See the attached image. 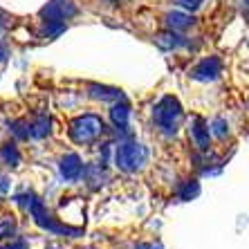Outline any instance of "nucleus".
Here are the masks:
<instances>
[{
  "label": "nucleus",
  "mask_w": 249,
  "mask_h": 249,
  "mask_svg": "<svg viewBox=\"0 0 249 249\" xmlns=\"http://www.w3.org/2000/svg\"><path fill=\"white\" fill-rule=\"evenodd\" d=\"M155 126L166 135H175L182 122V108L175 97H164L160 104L155 106Z\"/></svg>",
  "instance_id": "nucleus-1"
},
{
  "label": "nucleus",
  "mask_w": 249,
  "mask_h": 249,
  "mask_svg": "<svg viewBox=\"0 0 249 249\" xmlns=\"http://www.w3.org/2000/svg\"><path fill=\"white\" fill-rule=\"evenodd\" d=\"M117 166L126 171V173H135L137 168H142L146 164V148L137 142H126V144L117 146L115 153Z\"/></svg>",
  "instance_id": "nucleus-2"
},
{
  "label": "nucleus",
  "mask_w": 249,
  "mask_h": 249,
  "mask_svg": "<svg viewBox=\"0 0 249 249\" xmlns=\"http://www.w3.org/2000/svg\"><path fill=\"white\" fill-rule=\"evenodd\" d=\"M101 133H104V122L94 115L79 117V119L72 124V128H70V135H72V139H74L76 144H90V142H94Z\"/></svg>",
  "instance_id": "nucleus-3"
},
{
  "label": "nucleus",
  "mask_w": 249,
  "mask_h": 249,
  "mask_svg": "<svg viewBox=\"0 0 249 249\" xmlns=\"http://www.w3.org/2000/svg\"><path fill=\"white\" fill-rule=\"evenodd\" d=\"M76 14V7L72 2H61V0H52L50 5L43 9V16H47V20H68Z\"/></svg>",
  "instance_id": "nucleus-4"
},
{
  "label": "nucleus",
  "mask_w": 249,
  "mask_h": 249,
  "mask_svg": "<svg viewBox=\"0 0 249 249\" xmlns=\"http://www.w3.org/2000/svg\"><path fill=\"white\" fill-rule=\"evenodd\" d=\"M220 70H222L220 58L209 56L193 68V76H196V79H204V81H209V79H215V76L220 74Z\"/></svg>",
  "instance_id": "nucleus-5"
},
{
  "label": "nucleus",
  "mask_w": 249,
  "mask_h": 249,
  "mask_svg": "<svg viewBox=\"0 0 249 249\" xmlns=\"http://www.w3.org/2000/svg\"><path fill=\"white\" fill-rule=\"evenodd\" d=\"M191 135L193 139H196V144L202 148V151H207L209 146H211V139H209V124L204 122V119H200V117H196L191 122Z\"/></svg>",
  "instance_id": "nucleus-6"
},
{
  "label": "nucleus",
  "mask_w": 249,
  "mask_h": 249,
  "mask_svg": "<svg viewBox=\"0 0 249 249\" xmlns=\"http://www.w3.org/2000/svg\"><path fill=\"white\" fill-rule=\"evenodd\" d=\"M81 160L76 155H65L63 162H61V173H63L65 180H76L81 175Z\"/></svg>",
  "instance_id": "nucleus-7"
},
{
  "label": "nucleus",
  "mask_w": 249,
  "mask_h": 249,
  "mask_svg": "<svg viewBox=\"0 0 249 249\" xmlns=\"http://www.w3.org/2000/svg\"><path fill=\"white\" fill-rule=\"evenodd\" d=\"M128 115H130V110H128V106H126V104H117V106H112L110 117H112V124H115L117 128L126 130V128H128Z\"/></svg>",
  "instance_id": "nucleus-8"
},
{
  "label": "nucleus",
  "mask_w": 249,
  "mask_h": 249,
  "mask_svg": "<svg viewBox=\"0 0 249 249\" xmlns=\"http://www.w3.org/2000/svg\"><path fill=\"white\" fill-rule=\"evenodd\" d=\"M0 160H2L5 164H9V166H16V164L20 162V153H18L16 144L7 142V144L0 146Z\"/></svg>",
  "instance_id": "nucleus-9"
},
{
  "label": "nucleus",
  "mask_w": 249,
  "mask_h": 249,
  "mask_svg": "<svg viewBox=\"0 0 249 249\" xmlns=\"http://www.w3.org/2000/svg\"><path fill=\"white\" fill-rule=\"evenodd\" d=\"M168 27L171 29H184V27H189V25L193 23V18L191 16H186V14H180V12H173V14H168Z\"/></svg>",
  "instance_id": "nucleus-10"
},
{
  "label": "nucleus",
  "mask_w": 249,
  "mask_h": 249,
  "mask_svg": "<svg viewBox=\"0 0 249 249\" xmlns=\"http://www.w3.org/2000/svg\"><path fill=\"white\" fill-rule=\"evenodd\" d=\"M197 193V182H189V184L184 186V191H182V197H184V200H189V197H193Z\"/></svg>",
  "instance_id": "nucleus-11"
},
{
  "label": "nucleus",
  "mask_w": 249,
  "mask_h": 249,
  "mask_svg": "<svg viewBox=\"0 0 249 249\" xmlns=\"http://www.w3.org/2000/svg\"><path fill=\"white\" fill-rule=\"evenodd\" d=\"M182 7H186V9H196V7H200L204 2V0H178Z\"/></svg>",
  "instance_id": "nucleus-12"
},
{
  "label": "nucleus",
  "mask_w": 249,
  "mask_h": 249,
  "mask_svg": "<svg viewBox=\"0 0 249 249\" xmlns=\"http://www.w3.org/2000/svg\"><path fill=\"white\" fill-rule=\"evenodd\" d=\"M112 2H119V0H112Z\"/></svg>",
  "instance_id": "nucleus-13"
},
{
  "label": "nucleus",
  "mask_w": 249,
  "mask_h": 249,
  "mask_svg": "<svg viewBox=\"0 0 249 249\" xmlns=\"http://www.w3.org/2000/svg\"><path fill=\"white\" fill-rule=\"evenodd\" d=\"M0 54H2V50H0Z\"/></svg>",
  "instance_id": "nucleus-14"
}]
</instances>
